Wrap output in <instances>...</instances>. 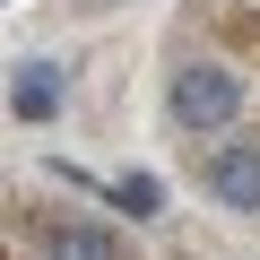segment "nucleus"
<instances>
[{
	"label": "nucleus",
	"instance_id": "f257e3e1",
	"mask_svg": "<svg viewBox=\"0 0 260 260\" xmlns=\"http://www.w3.org/2000/svg\"><path fill=\"white\" fill-rule=\"evenodd\" d=\"M234 104H243V87H234V70H225V61H182V70L165 78V113H174V130H191V139L225 130V121H234Z\"/></svg>",
	"mask_w": 260,
	"mask_h": 260
},
{
	"label": "nucleus",
	"instance_id": "f03ea898",
	"mask_svg": "<svg viewBox=\"0 0 260 260\" xmlns=\"http://www.w3.org/2000/svg\"><path fill=\"white\" fill-rule=\"evenodd\" d=\"M208 191L225 208H260V139H225L208 156Z\"/></svg>",
	"mask_w": 260,
	"mask_h": 260
},
{
	"label": "nucleus",
	"instance_id": "7ed1b4c3",
	"mask_svg": "<svg viewBox=\"0 0 260 260\" xmlns=\"http://www.w3.org/2000/svg\"><path fill=\"white\" fill-rule=\"evenodd\" d=\"M61 87H70V70H52V61H26V70L9 78V104H18V121H52V113H61Z\"/></svg>",
	"mask_w": 260,
	"mask_h": 260
},
{
	"label": "nucleus",
	"instance_id": "20e7f679",
	"mask_svg": "<svg viewBox=\"0 0 260 260\" xmlns=\"http://www.w3.org/2000/svg\"><path fill=\"white\" fill-rule=\"evenodd\" d=\"M44 251H52V260H121V243H113L104 225H87V217H61V225L44 234Z\"/></svg>",
	"mask_w": 260,
	"mask_h": 260
},
{
	"label": "nucleus",
	"instance_id": "39448f33",
	"mask_svg": "<svg viewBox=\"0 0 260 260\" xmlns=\"http://www.w3.org/2000/svg\"><path fill=\"white\" fill-rule=\"evenodd\" d=\"M113 200H121L130 217H156V208H165V182H156V174H121V182H113Z\"/></svg>",
	"mask_w": 260,
	"mask_h": 260
}]
</instances>
